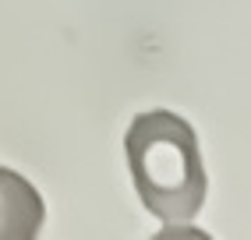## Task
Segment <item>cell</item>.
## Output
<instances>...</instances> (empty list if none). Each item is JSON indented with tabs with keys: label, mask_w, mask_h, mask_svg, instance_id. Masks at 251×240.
Segmentation results:
<instances>
[{
	"label": "cell",
	"mask_w": 251,
	"mask_h": 240,
	"mask_svg": "<svg viewBox=\"0 0 251 240\" xmlns=\"http://www.w3.org/2000/svg\"><path fill=\"white\" fill-rule=\"evenodd\" d=\"M127 169L142 205L163 222H188L209 194V177L198 134L170 110H149L124 134Z\"/></svg>",
	"instance_id": "1"
},
{
	"label": "cell",
	"mask_w": 251,
	"mask_h": 240,
	"mask_svg": "<svg viewBox=\"0 0 251 240\" xmlns=\"http://www.w3.org/2000/svg\"><path fill=\"white\" fill-rule=\"evenodd\" d=\"M46 219L43 194L22 173L0 166V240H32Z\"/></svg>",
	"instance_id": "2"
}]
</instances>
